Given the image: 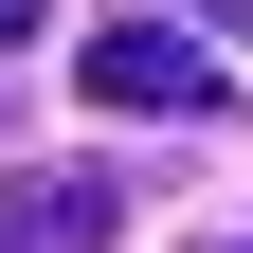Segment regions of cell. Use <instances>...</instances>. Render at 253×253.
Listing matches in <instances>:
<instances>
[{"label": "cell", "mask_w": 253, "mask_h": 253, "mask_svg": "<svg viewBox=\"0 0 253 253\" xmlns=\"http://www.w3.org/2000/svg\"><path fill=\"white\" fill-rule=\"evenodd\" d=\"M73 90L90 109H217V54L181 37V18H109V37L73 54Z\"/></svg>", "instance_id": "1"}, {"label": "cell", "mask_w": 253, "mask_h": 253, "mask_svg": "<svg viewBox=\"0 0 253 253\" xmlns=\"http://www.w3.org/2000/svg\"><path fill=\"white\" fill-rule=\"evenodd\" d=\"M109 163H18L0 181V253H109Z\"/></svg>", "instance_id": "2"}, {"label": "cell", "mask_w": 253, "mask_h": 253, "mask_svg": "<svg viewBox=\"0 0 253 253\" xmlns=\"http://www.w3.org/2000/svg\"><path fill=\"white\" fill-rule=\"evenodd\" d=\"M18 37H37V0H0V54H18Z\"/></svg>", "instance_id": "3"}]
</instances>
